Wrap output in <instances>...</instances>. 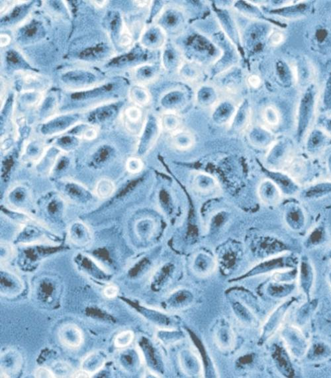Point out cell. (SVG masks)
<instances>
[{
	"instance_id": "cell-3",
	"label": "cell",
	"mask_w": 331,
	"mask_h": 378,
	"mask_svg": "<svg viewBox=\"0 0 331 378\" xmlns=\"http://www.w3.org/2000/svg\"><path fill=\"white\" fill-rule=\"evenodd\" d=\"M62 80L66 84L75 88L91 86L95 82V76L88 72L74 71L68 72L62 77Z\"/></svg>"
},
{
	"instance_id": "cell-22",
	"label": "cell",
	"mask_w": 331,
	"mask_h": 378,
	"mask_svg": "<svg viewBox=\"0 0 331 378\" xmlns=\"http://www.w3.org/2000/svg\"><path fill=\"white\" fill-rule=\"evenodd\" d=\"M34 376L37 378H56L52 370L43 367L37 368L34 372Z\"/></svg>"
},
{
	"instance_id": "cell-10",
	"label": "cell",
	"mask_w": 331,
	"mask_h": 378,
	"mask_svg": "<svg viewBox=\"0 0 331 378\" xmlns=\"http://www.w3.org/2000/svg\"><path fill=\"white\" fill-rule=\"evenodd\" d=\"M234 341L233 332L229 328H221L215 336L216 344L221 349H229L233 345Z\"/></svg>"
},
{
	"instance_id": "cell-11",
	"label": "cell",
	"mask_w": 331,
	"mask_h": 378,
	"mask_svg": "<svg viewBox=\"0 0 331 378\" xmlns=\"http://www.w3.org/2000/svg\"><path fill=\"white\" fill-rule=\"evenodd\" d=\"M52 371L56 378L71 377L73 375V368L67 363L60 362L53 365Z\"/></svg>"
},
{
	"instance_id": "cell-16",
	"label": "cell",
	"mask_w": 331,
	"mask_h": 378,
	"mask_svg": "<svg viewBox=\"0 0 331 378\" xmlns=\"http://www.w3.org/2000/svg\"><path fill=\"white\" fill-rule=\"evenodd\" d=\"M144 164L139 158H130L126 163V168L129 173L137 174L143 169Z\"/></svg>"
},
{
	"instance_id": "cell-13",
	"label": "cell",
	"mask_w": 331,
	"mask_h": 378,
	"mask_svg": "<svg viewBox=\"0 0 331 378\" xmlns=\"http://www.w3.org/2000/svg\"><path fill=\"white\" fill-rule=\"evenodd\" d=\"M264 121L267 124L271 126H276L279 124L280 115L277 109L273 107H266L264 110Z\"/></svg>"
},
{
	"instance_id": "cell-17",
	"label": "cell",
	"mask_w": 331,
	"mask_h": 378,
	"mask_svg": "<svg viewBox=\"0 0 331 378\" xmlns=\"http://www.w3.org/2000/svg\"><path fill=\"white\" fill-rule=\"evenodd\" d=\"M105 50V47L98 46L94 47V48L86 49V50L83 51L80 56L82 58H86V59L97 58L98 56H101V54H103Z\"/></svg>"
},
{
	"instance_id": "cell-32",
	"label": "cell",
	"mask_w": 331,
	"mask_h": 378,
	"mask_svg": "<svg viewBox=\"0 0 331 378\" xmlns=\"http://www.w3.org/2000/svg\"><path fill=\"white\" fill-rule=\"evenodd\" d=\"M9 42H10V38H9L8 35H3L1 36V46H6L7 45L9 44Z\"/></svg>"
},
{
	"instance_id": "cell-5",
	"label": "cell",
	"mask_w": 331,
	"mask_h": 378,
	"mask_svg": "<svg viewBox=\"0 0 331 378\" xmlns=\"http://www.w3.org/2000/svg\"><path fill=\"white\" fill-rule=\"evenodd\" d=\"M105 359L103 355L98 353H93L87 356L82 362V369L90 374L96 373L102 369L105 364Z\"/></svg>"
},
{
	"instance_id": "cell-9",
	"label": "cell",
	"mask_w": 331,
	"mask_h": 378,
	"mask_svg": "<svg viewBox=\"0 0 331 378\" xmlns=\"http://www.w3.org/2000/svg\"><path fill=\"white\" fill-rule=\"evenodd\" d=\"M115 190L114 183L111 179L102 178L96 184L94 194L100 199H106L112 196Z\"/></svg>"
},
{
	"instance_id": "cell-19",
	"label": "cell",
	"mask_w": 331,
	"mask_h": 378,
	"mask_svg": "<svg viewBox=\"0 0 331 378\" xmlns=\"http://www.w3.org/2000/svg\"><path fill=\"white\" fill-rule=\"evenodd\" d=\"M126 117L130 124H137L141 118V112L139 109L130 107L126 111Z\"/></svg>"
},
{
	"instance_id": "cell-29",
	"label": "cell",
	"mask_w": 331,
	"mask_h": 378,
	"mask_svg": "<svg viewBox=\"0 0 331 378\" xmlns=\"http://www.w3.org/2000/svg\"><path fill=\"white\" fill-rule=\"evenodd\" d=\"M283 39H284V37H283L282 34L276 33L274 34L273 36H272L271 42L272 45H278L282 43Z\"/></svg>"
},
{
	"instance_id": "cell-12",
	"label": "cell",
	"mask_w": 331,
	"mask_h": 378,
	"mask_svg": "<svg viewBox=\"0 0 331 378\" xmlns=\"http://www.w3.org/2000/svg\"><path fill=\"white\" fill-rule=\"evenodd\" d=\"M134 333L130 330L121 332L115 338V346L117 348L127 347L132 343Z\"/></svg>"
},
{
	"instance_id": "cell-14",
	"label": "cell",
	"mask_w": 331,
	"mask_h": 378,
	"mask_svg": "<svg viewBox=\"0 0 331 378\" xmlns=\"http://www.w3.org/2000/svg\"><path fill=\"white\" fill-rule=\"evenodd\" d=\"M73 122V118H71V117H60V118L56 119V120L51 122L50 124L46 126V128L47 129L51 128L52 131V132H58L60 131V130L62 131V128L69 126Z\"/></svg>"
},
{
	"instance_id": "cell-4",
	"label": "cell",
	"mask_w": 331,
	"mask_h": 378,
	"mask_svg": "<svg viewBox=\"0 0 331 378\" xmlns=\"http://www.w3.org/2000/svg\"><path fill=\"white\" fill-rule=\"evenodd\" d=\"M217 182L214 177L209 174L199 173L193 179V186L198 192L207 193L216 188Z\"/></svg>"
},
{
	"instance_id": "cell-24",
	"label": "cell",
	"mask_w": 331,
	"mask_h": 378,
	"mask_svg": "<svg viewBox=\"0 0 331 378\" xmlns=\"http://www.w3.org/2000/svg\"><path fill=\"white\" fill-rule=\"evenodd\" d=\"M138 76L140 79L142 80H146V79H149V77H152L153 75V69L150 67H143L138 71Z\"/></svg>"
},
{
	"instance_id": "cell-7",
	"label": "cell",
	"mask_w": 331,
	"mask_h": 378,
	"mask_svg": "<svg viewBox=\"0 0 331 378\" xmlns=\"http://www.w3.org/2000/svg\"><path fill=\"white\" fill-rule=\"evenodd\" d=\"M156 228L154 221L151 218H145L138 221L136 225V233L141 239H149L152 237Z\"/></svg>"
},
{
	"instance_id": "cell-30",
	"label": "cell",
	"mask_w": 331,
	"mask_h": 378,
	"mask_svg": "<svg viewBox=\"0 0 331 378\" xmlns=\"http://www.w3.org/2000/svg\"><path fill=\"white\" fill-rule=\"evenodd\" d=\"M249 83L254 88H258L260 84V79L256 76H253L249 78Z\"/></svg>"
},
{
	"instance_id": "cell-28",
	"label": "cell",
	"mask_w": 331,
	"mask_h": 378,
	"mask_svg": "<svg viewBox=\"0 0 331 378\" xmlns=\"http://www.w3.org/2000/svg\"><path fill=\"white\" fill-rule=\"evenodd\" d=\"M92 374H90L89 373V372H86V370H77V372H74L73 374V375L71 376V378H91L92 377Z\"/></svg>"
},
{
	"instance_id": "cell-26",
	"label": "cell",
	"mask_w": 331,
	"mask_h": 378,
	"mask_svg": "<svg viewBox=\"0 0 331 378\" xmlns=\"http://www.w3.org/2000/svg\"><path fill=\"white\" fill-rule=\"evenodd\" d=\"M212 97H213V93L210 89H203L199 94L200 100L204 103L209 102L211 100Z\"/></svg>"
},
{
	"instance_id": "cell-15",
	"label": "cell",
	"mask_w": 331,
	"mask_h": 378,
	"mask_svg": "<svg viewBox=\"0 0 331 378\" xmlns=\"http://www.w3.org/2000/svg\"><path fill=\"white\" fill-rule=\"evenodd\" d=\"M232 110L231 105L230 104H222L214 113V118L217 122H223L228 120Z\"/></svg>"
},
{
	"instance_id": "cell-2",
	"label": "cell",
	"mask_w": 331,
	"mask_h": 378,
	"mask_svg": "<svg viewBox=\"0 0 331 378\" xmlns=\"http://www.w3.org/2000/svg\"><path fill=\"white\" fill-rule=\"evenodd\" d=\"M257 193L260 201L264 205L274 206L280 201V190L271 179H263L258 185Z\"/></svg>"
},
{
	"instance_id": "cell-23",
	"label": "cell",
	"mask_w": 331,
	"mask_h": 378,
	"mask_svg": "<svg viewBox=\"0 0 331 378\" xmlns=\"http://www.w3.org/2000/svg\"><path fill=\"white\" fill-rule=\"evenodd\" d=\"M119 289L115 285H109V286L106 287L103 290L104 296L107 297L108 298H113L117 296L118 294Z\"/></svg>"
},
{
	"instance_id": "cell-27",
	"label": "cell",
	"mask_w": 331,
	"mask_h": 378,
	"mask_svg": "<svg viewBox=\"0 0 331 378\" xmlns=\"http://www.w3.org/2000/svg\"><path fill=\"white\" fill-rule=\"evenodd\" d=\"M39 28L35 24L29 25L24 30V35L26 37L32 38L37 35Z\"/></svg>"
},
{
	"instance_id": "cell-1",
	"label": "cell",
	"mask_w": 331,
	"mask_h": 378,
	"mask_svg": "<svg viewBox=\"0 0 331 378\" xmlns=\"http://www.w3.org/2000/svg\"><path fill=\"white\" fill-rule=\"evenodd\" d=\"M58 338L62 345L71 349L79 347L84 341L82 330L75 324L63 325L58 331Z\"/></svg>"
},
{
	"instance_id": "cell-20",
	"label": "cell",
	"mask_w": 331,
	"mask_h": 378,
	"mask_svg": "<svg viewBox=\"0 0 331 378\" xmlns=\"http://www.w3.org/2000/svg\"><path fill=\"white\" fill-rule=\"evenodd\" d=\"M179 125V120L175 116H166L163 120V126L168 131H173Z\"/></svg>"
},
{
	"instance_id": "cell-18",
	"label": "cell",
	"mask_w": 331,
	"mask_h": 378,
	"mask_svg": "<svg viewBox=\"0 0 331 378\" xmlns=\"http://www.w3.org/2000/svg\"><path fill=\"white\" fill-rule=\"evenodd\" d=\"M132 99L140 104H145L148 101L149 98L145 91L139 88H134L131 92Z\"/></svg>"
},
{
	"instance_id": "cell-6",
	"label": "cell",
	"mask_w": 331,
	"mask_h": 378,
	"mask_svg": "<svg viewBox=\"0 0 331 378\" xmlns=\"http://www.w3.org/2000/svg\"><path fill=\"white\" fill-rule=\"evenodd\" d=\"M215 266L213 258L207 254H200L194 259V270L199 275H209Z\"/></svg>"
},
{
	"instance_id": "cell-8",
	"label": "cell",
	"mask_w": 331,
	"mask_h": 378,
	"mask_svg": "<svg viewBox=\"0 0 331 378\" xmlns=\"http://www.w3.org/2000/svg\"><path fill=\"white\" fill-rule=\"evenodd\" d=\"M172 143L178 149L186 150L193 146L194 139L189 132L177 131L172 137Z\"/></svg>"
},
{
	"instance_id": "cell-31",
	"label": "cell",
	"mask_w": 331,
	"mask_h": 378,
	"mask_svg": "<svg viewBox=\"0 0 331 378\" xmlns=\"http://www.w3.org/2000/svg\"><path fill=\"white\" fill-rule=\"evenodd\" d=\"M177 18L175 15H169V16H168L167 18H166V23L170 26L174 25L177 24Z\"/></svg>"
},
{
	"instance_id": "cell-25",
	"label": "cell",
	"mask_w": 331,
	"mask_h": 378,
	"mask_svg": "<svg viewBox=\"0 0 331 378\" xmlns=\"http://www.w3.org/2000/svg\"><path fill=\"white\" fill-rule=\"evenodd\" d=\"M158 39V33H157L156 31L152 30V31H149L148 33L146 34L145 40L146 41L145 42L147 45H153L157 42Z\"/></svg>"
},
{
	"instance_id": "cell-21",
	"label": "cell",
	"mask_w": 331,
	"mask_h": 378,
	"mask_svg": "<svg viewBox=\"0 0 331 378\" xmlns=\"http://www.w3.org/2000/svg\"><path fill=\"white\" fill-rule=\"evenodd\" d=\"M181 100V94L178 92H172L168 94L163 100V104L165 105H175L176 104L180 101Z\"/></svg>"
}]
</instances>
